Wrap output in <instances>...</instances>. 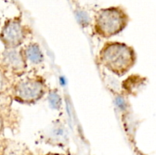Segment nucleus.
<instances>
[{"mask_svg":"<svg viewBox=\"0 0 156 155\" xmlns=\"http://www.w3.org/2000/svg\"><path fill=\"white\" fill-rule=\"evenodd\" d=\"M98 60L108 71L123 76L134 66L136 54L132 46L124 43L107 42L99 52Z\"/></svg>","mask_w":156,"mask_h":155,"instance_id":"nucleus-1","label":"nucleus"},{"mask_svg":"<svg viewBox=\"0 0 156 155\" xmlns=\"http://www.w3.org/2000/svg\"><path fill=\"white\" fill-rule=\"evenodd\" d=\"M129 20V15L121 6L101 9L94 17V31L101 37L110 38L123 31Z\"/></svg>","mask_w":156,"mask_h":155,"instance_id":"nucleus-2","label":"nucleus"},{"mask_svg":"<svg viewBox=\"0 0 156 155\" xmlns=\"http://www.w3.org/2000/svg\"><path fill=\"white\" fill-rule=\"evenodd\" d=\"M14 98L21 103H34L46 94L47 87L42 77L21 78L13 87Z\"/></svg>","mask_w":156,"mask_h":155,"instance_id":"nucleus-3","label":"nucleus"},{"mask_svg":"<svg viewBox=\"0 0 156 155\" xmlns=\"http://www.w3.org/2000/svg\"><path fill=\"white\" fill-rule=\"evenodd\" d=\"M27 27L23 24L21 18L15 17L5 23L0 33V40L6 49L18 48L27 37Z\"/></svg>","mask_w":156,"mask_h":155,"instance_id":"nucleus-4","label":"nucleus"},{"mask_svg":"<svg viewBox=\"0 0 156 155\" xmlns=\"http://www.w3.org/2000/svg\"><path fill=\"white\" fill-rule=\"evenodd\" d=\"M2 62L5 66L18 75H21L24 73L27 67V62L23 54L22 48L20 50L6 49L2 54Z\"/></svg>","mask_w":156,"mask_h":155,"instance_id":"nucleus-5","label":"nucleus"},{"mask_svg":"<svg viewBox=\"0 0 156 155\" xmlns=\"http://www.w3.org/2000/svg\"><path fill=\"white\" fill-rule=\"evenodd\" d=\"M23 54L26 62H30L33 65H39L44 61V55L41 47L36 43H30L22 48Z\"/></svg>","mask_w":156,"mask_h":155,"instance_id":"nucleus-6","label":"nucleus"},{"mask_svg":"<svg viewBox=\"0 0 156 155\" xmlns=\"http://www.w3.org/2000/svg\"><path fill=\"white\" fill-rule=\"evenodd\" d=\"M146 78L140 75H131L123 82L122 88L128 94L135 95L136 91H139L142 85L145 84Z\"/></svg>","mask_w":156,"mask_h":155,"instance_id":"nucleus-7","label":"nucleus"},{"mask_svg":"<svg viewBox=\"0 0 156 155\" xmlns=\"http://www.w3.org/2000/svg\"><path fill=\"white\" fill-rule=\"evenodd\" d=\"M2 155H34V153L24 143L13 142L6 147Z\"/></svg>","mask_w":156,"mask_h":155,"instance_id":"nucleus-8","label":"nucleus"},{"mask_svg":"<svg viewBox=\"0 0 156 155\" xmlns=\"http://www.w3.org/2000/svg\"><path fill=\"white\" fill-rule=\"evenodd\" d=\"M50 103H51L53 107H56V109H59L61 106V98L59 94L55 93H52L50 94Z\"/></svg>","mask_w":156,"mask_h":155,"instance_id":"nucleus-9","label":"nucleus"},{"mask_svg":"<svg viewBox=\"0 0 156 155\" xmlns=\"http://www.w3.org/2000/svg\"><path fill=\"white\" fill-rule=\"evenodd\" d=\"M9 80L2 71L0 70V94L5 91L9 86Z\"/></svg>","mask_w":156,"mask_h":155,"instance_id":"nucleus-10","label":"nucleus"},{"mask_svg":"<svg viewBox=\"0 0 156 155\" xmlns=\"http://www.w3.org/2000/svg\"><path fill=\"white\" fill-rule=\"evenodd\" d=\"M44 155H65L63 153H53V152H49V153H45Z\"/></svg>","mask_w":156,"mask_h":155,"instance_id":"nucleus-11","label":"nucleus"}]
</instances>
